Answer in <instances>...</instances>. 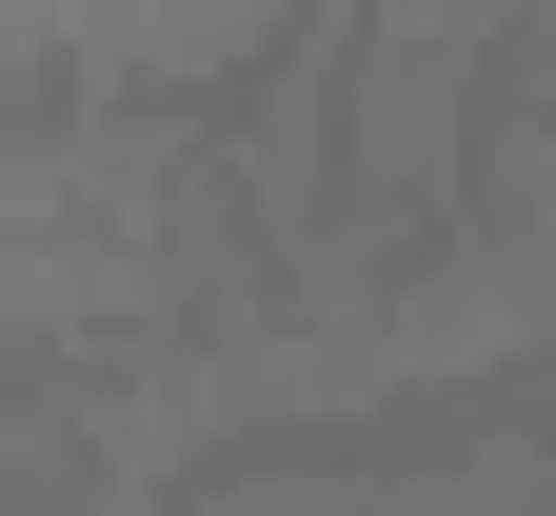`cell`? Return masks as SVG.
I'll list each match as a JSON object with an SVG mask.
<instances>
[{
    "label": "cell",
    "instance_id": "obj_1",
    "mask_svg": "<svg viewBox=\"0 0 556 516\" xmlns=\"http://www.w3.org/2000/svg\"><path fill=\"white\" fill-rule=\"evenodd\" d=\"M60 40H80V0H0V60H21V100L60 80Z\"/></svg>",
    "mask_w": 556,
    "mask_h": 516
}]
</instances>
